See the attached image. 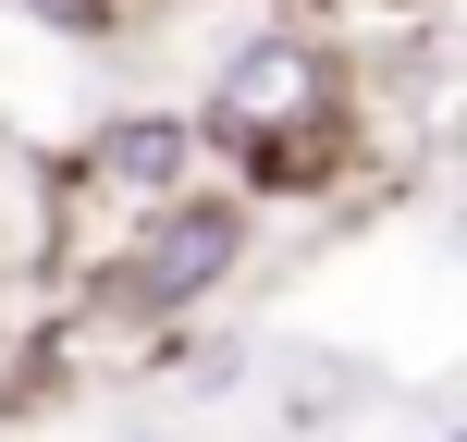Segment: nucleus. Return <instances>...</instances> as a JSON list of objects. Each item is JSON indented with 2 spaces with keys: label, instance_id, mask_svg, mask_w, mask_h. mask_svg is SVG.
<instances>
[{
  "label": "nucleus",
  "instance_id": "nucleus-1",
  "mask_svg": "<svg viewBox=\"0 0 467 442\" xmlns=\"http://www.w3.org/2000/svg\"><path fill=\"white\" fill-rule=\"evenodd\" d=\"M246 258H258V197H234V185H172V197H148V210H136V233H123L111 271H87V307L148 332V320L210 307Z\"/></svg>",
  "mask_w": 467,
  "mask_h": 442
},
{
  "label": "nucleus",
  "instance_id": "nucleus-2",
  "mask_svg": "<svg viewBox=\"0 0 467 442\" xmlns=\"http://www.w3.org/2000/svg\"><path fill=\"white\" fill-rule=\"evenodd\" d=\"M357 98L332 87V98H296V111H271V123H246V136H222L234 148V197H332L357 172Z\"/></svg>",
  "mask_w": 467,
  "mask_h": 442
},
{
  "label": "nucleus",
  "instance_id": "nucleus-3",
  "mask_svg": "<svg viewBox=\"0 0 467 442\" xmlns=\"http://www.w3.org/2000/svg\"><path fill=\"white\" fill-rule=\"evenodd\" d=\"M332 87H345V62H332L307 25H258L246 49H222L210 98H197V148H222V136H246V123L296 111V98H332Z\"/></svg>",
  "mask_w": 467,
  "mask_h": 442
},
{
  "label": "nucleus",
  "instance_id": "nucleus-4",
  "mask_svg": "<svg viewBox=\"0 0 467 442\" xmlns=\"http://www.w3.org/2000/svg\"><path fill=\"white\" fill-rule=\"evenodd\" d=\"M74 185L123 197V210H148V197L197 185V111H172V98H136V111H111L87 148H74Z\"/></svg>",
  "mask_w": 467,
  "mask_h": 442
},
{
  "label": "nucleus",
  "instance_id": "nucleus-5",
  "mask_svg": "<svg viewBox=\"0 0 467 442\" xmlns=\"http://www.w3.org/2000/svg\"><path fill=\"white\" fill-rule=\"evenodd\" d=\"M25 25H49V37H87V49H111V37H148V13L161 0H13Z\"/></svg>",
  "mask_w": 467,
  "mask_h": 442
},
{
  "label": "nucleus",
  "instance_id": "nucleus-6",
  "mask_svg": "<svg viewBox=\"0 0 467 442\" xmlns=\"http://www.w3.org/2000/svg\"><path fill=\"white\" fill-rule=\"evenodd\" d=\"M443 442H467V430H443Z\"/></svg>",
  "mask_w": 467,
  "mask_h": 442
}]
</instances>
